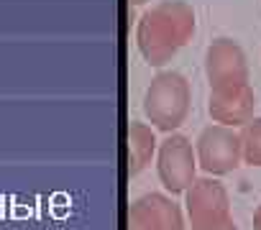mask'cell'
Wrapping results in <instances>:
<instances>
[{
	"label": "cell",
	"mask_w": 261,
	"mask_h": 230,
	"mask_svg": "<svg viewBox=\"0 0 261 230\" xmlns=\"http://www.w3.org/2000/svg\"><path fill=\"white\" fill-rule=\"evenodd\" d=\"M195 31V16L185 3H162L141 18L139 46L149 64L162 67Z\"/></svg>",
	"instance_id": "6da1fadb"
},
{
	"label": "cell",
	"mask_w": 261,
	"mask_h": 230,
	"mask_svg": "<svg viewBox=\"0 0 261 230\" xmlns=\"http://www.w3.org/2000/svg\"><path fill=\"white\" fill-rule=\"evenodd\" d=\"M187 107H190V87L187 79L177 72L159 74L146 90L144 110L149 121L162 131H174L177 126H182Z\"/></svg>",
	"instance_id": "7a4b0ae2"
},
{
	"label": "cell",
	"mask_w": 261,
	"mask_h": 230,
	"mask_svg": "<svg viewBox=\"0 0 261 230\" xmlns=\"http://www.w3.org/2000/svg\"><path fill=\"white\" fill-rule=\"evenodd\" d=\"M195 156L207 174H213V177L230 174L243 161L241 133H236L230 126L215 123L200 133L197 146H195Z\"/></svg>",
	"instance_id": "3957f363"
},
{
	"label": "cell",
	"mask_w": 261,
	"mask_h": 230,
	"mask_svg": "<svg viewBox=\"0 0 261 230\" xmlns=\"http://www.w3.org/2000/svg\"><path fill=\"white\" fill-rule=\"evenodd\" d=\"M207 79H210L213 95L236 92V90L248 87L246 84V79H248L246 62H243L241 49L233 41L220 39L218 44H213L207 49Z\"/></svg>",
	"instance_id": "277c9868"
},
{
	"label": "cell",
	"mask_w": 261,
	"mask_h": 230,
	"mask_svg": "<svg viewBox=\"0 0 261 230\" xmlns=\"http://www.w3.org/2000/svg\"><path fill=\"white\" fill-rule=\"evenodd\" d=\"M159 177L169 192H185L195 182V149L185 136H169L159 149Z\"/></svg>",
	"instance_id": "5b68a950"
},
{
	"label": "cell",
	"mask_w": 261,
	"mask_h": 230,
	"mask_svg": "<svg viewBox=\"0 0 261 230\" xmlns=\"http://www.w3.org/2000/svg\"><path fill=\"white\" fill-rule=\"evenodd\" d=\"M187 212L192 217V225H210V222L230 220L225 187L215 179L192 182V187L187 189Z\"/></svg>",
	"instance_id": "8992f818"
},
{
	"label": "cell",
	"mask_w": 261,
	"mask_h": 230,
	"mask_svg": "<svg viewBox=\"0 0 261 230\" xmlns=\"http://www.w3.org/2000/svg\"><path fill=\"white\" fill-rule=\"evenodd\" d=\"M130 230H182V212L172 199L146 194L130 207Z\"/></svg>",
	"instance_id": "52a82bcc"
},
{
	"label": "cell",
	"mask_w": 261,
	"mask_h": 230,
	"mask_svg": "<svg viewBox=\"0 0 261 230\" xmlns=\"http://www.w3.org/2000/svg\"><path fill=\"white\" fill-rule=\"evenodd\" d=\"M253 112V92L248 87L223 95H210V115L223 126H246Z\"/></svg>",
	"instance_id": "ba28073f"
},
{
	"label": "cell",
	"mask_w": 261,
	"mask_h": 230,
	"mask_svg": "<svg viewBox=\"0 0 261 230\" xmlns=\"http://www.w3.org/2000/svg\"><path fill=\"white\" fill-rule=\"evenodd\" d=\"M154 149H156V138L146 126L141 123L130 126V174H139L149 164Z\"/></svg>",
	"instance_id": "9c48e42d"
},
{
	"label": "cell",
	"mask_w": 261,
	"mask_h": 230,
	"mask_svg": "<svg viewBox=\"0 0 261 230\" xmlns=\"http://www.w3.org/2000/svg\"><path fill=\"white\" fill-rule=\"evenodd\" d=\"M243 161L251 166H261V118H251L241 131Z\"/></svg>",
	"instance_id": "30bf717a"
},
{
	"label": "cell",
	"mask_w": 261,
	"mask_h": 230,
	"mask_svg": "<svg viewBox=\"0 0 261 230\" xmlns=\"http://www.w3.org/2000/svg\"><path fill=\"white\" fill-rule=\"evenodd\" d=\"M192 230H236V222L223 220V222H210V225H192Z\"/></svg>",
	"instance_id": "8fae6325"
},
{
	"label": "cell",
	"mask_w": 261,
	"mask_h": 230,
	"mask_svg": "<svg viewBox=\"0 0 261 230\" xmlns=\"http://www.w3.org/2000/svg\"><path fill=\"white\" fill-rule=\"evenodd\" d=\"M253 227L261 230V205H258V210H256V215H253Z\"/></svg>",
	"instance_id": "7c38bea8"
},
{
	"label": "cell",
	"mask_w": 261,
	"mask_h": 230,
	"mask_svg": "<svg viewBox=\"0 0 261 230\" xmlns=\"http://www.w3.org/2000/svg\"><path fill=\"white\" fill-rule=\"evenodd\" d=\"M13 215H16V217H26V215H31V210H26V207H16Z\"/></svg>",
	"instance_id": "4fadbf2b"
},
{
	"label": "cell",
	"mask_w": 261,
	"mask_h": 230,
	"mask_svg": "<svg viewBox=\"0 0 261 230\" xmlns=\"http://www.w3.org/2000/svg\"><path fill=\"white\" fill-rule=\"evenodd\" d=\"M130 3H134V6H141V3H146V0H130Z\"/></svg>",
	"instance_id": "5bb4252c"
}]
</instances>
